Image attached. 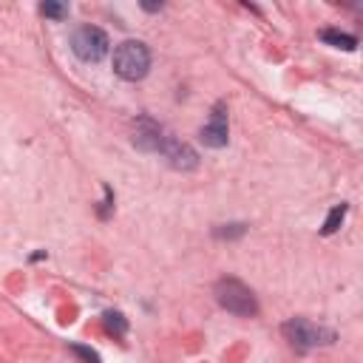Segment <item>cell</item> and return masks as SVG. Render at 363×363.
<instances>
[{"mask_svg": "<svg viewBox=\"0 0 363 363\" xmlns=\"http://www.w3.org/2000/svg\"><path fill=\"white\" fill-rule=\"evenodd\" d=\"M113 71L116 77L136 82L150 71V48L139 40H125L113 51Z\"/></svg>", "mask_w": 363, "mask_h": 363, "instance_id": "obj_1", "label": "cell"}, {"mask_svg": "<svg viewBox=\"0 0 363 363\" xmlns=\"http://www.w3.org/2000/svg\"><path fill=\"white\" fill-rule=\"evenodd\" d=\"M216 301L221 309L238 315V318H252L258 315V301L252 295V289L247 284H241L238 278H221L216 284Z\"/></svg>", "mask_w": 363, "mask_h": 363, "instance_id": "obj_2", "label": "cell"}, {"mask_svg": "<svg viewBox=\"0 0 363 363\" xmlns=\"http://www.w3.org/2000/svg\"><path fill=\"white\" fill-rule=\"evenodd\" d=\"M281 332H284V337L292 343V349H298V352H309V349H315V346H329V343H335V332H332V329L318 326V323H312V320H306V318H289V320L281 326Z\"/></svg>", "mask_w": 363, "mask_h": 363, "instance_id": "obj_3", "label": "cell"}, {"mask_svg": "<svg viewBox=\"0 0 363 363\" xmlns=\"http://www.w3.org/2000/svg\"><path fill=\"white\" fill-rule=\"evenodd\" d=\"M108 48H111V40L102 28L96 26H79L71 37V51L82 60V62H99L108 57Z\"/></svg>", "mask_w": 363, "mask_h": 363, "instance_id": "obj_4", "label": "cell"}, {"mask_svg": "<svg viewBox=\"0 0 363 363\" xmlns=\"http://www.w3.org/2000/svg\"><path fill=\"white\" fill-rule=\"evenodd\" d=\"M164 139H167L164 128H162L159 122H153L150 116H139V119L133 122V145H136L139 150H145V153H159L162 145H164Z\"/></svg>", "mask_w": 363, "mask_h": 363, "instance_id": "obj_5", "label": "cell"}, {"mask_svg": "<svg viewBox=\"0 0 363 363\" xmlns=\"http://www.w3.org/2000/svg\"><path fill=\"white\" fill-rule=\"evenodd\" d=\"M199 139H201L207 147H224V145H227L230 130H227V105H224V102H216V105H213L210 122L199 130Z\"/></svg>", "mask_w": 363, "mask_h": 363, "instance_id": "obj_6", "label": "cell"}, {"mask_svg": "<svg viewBox=\"0 0 363 363\" xmlns=\"http://www.w3.org/2000/svg\"><path fill=\"white\" fill-rule=\"evenodd\" d=\"M159 153L167 159V164H170L173 170H193V167H199V153H196L190 145L179 142V139H170V136H167Z\"/></svg>", "mask_w": 363, "mask_h": 363, "instance_id": "obj_7", "label": "cell"}, {"mask_svg": "<svg viewBox=\"0 0 363 363\" xmlns=\"http://www.w3.org/2000/svg\"><path fill=\"white\" fill-rule=\"evenodd\" d=\"M320 40L326 45H335V48H343V51H354L357 48V37L346 34V31H337V28H326L320 31Z\"/></svg>", "mask_w": 363, "mask_h": 363, "instance_id": "obj_8", "label": "cell"}, {"mask_svg": "<svg viewBox=\"0 0 363 363\" xmlns=\"http://www.w3.org/2000/svg\"><path fill=\"white\" fill-rule=\"evenodd\" d=\"M346 210H349V204H335L332 210H329V216H326V221H323V227H320V233L323 235H332V233H337V227L343 224V218H346Z\"/></svg>", "mask_w": 363, "mask_h": 363, "instance_id": "obj_9", "label": "cell"}, {"mask_svg": "<svg viewBox=\"0 0 363 363\" xmlns=\"http://www.w3.org/2000/svg\"><path fill=\"white\" fill-rule=\"evenodd\" d=\"M105 326H108V332H113V335H125L128 320L122 318V312H105Z\"/></svg>", "mask_w": 363, "mask_h": 363, "instance_id": "obj_10", "label": "cell"}, {"mask_svg": "<svg viewBox=\"0 0 363 363\" xmlns=\"http://www.w3.org/2000/svg\"><path fill=\"white\" fill-rule=\"evenodd\" d=\"M40 11H43L45 17H54V20H65V17H68V6H65V3H43Z\"/></svg>", "mask_w": 363, "mask_h": 363, "instance_id": "obj_11", "label": "cell"}, {"mask_svg": "<svg viewBox=\"0 0 363 363\" xmlns=\"http://www.w3.org/2000/svg\"><path fill=\"white\" fill-rule=\"evenodd\" d=\"M244 224H221V227H216L213 233H216V238H238V235H244Z\"/></svg>", "mask_w": 363, "mask_h": 363, "instance_id": "obj_12", "label": "cell"}, {"mask_svg": "<svg viewBox=\"0 0 363 363\" xmlns=\"http://www.w3.org/2000/svg\"><path fill=\"white\" fill-rule=\"evenodd\" d=\"M71 352H74L77 357H82L85 363H99V354H96L94 349H88V346H79V343H74V346H71Z\"/></svg>", "mask_w": 363, "mask_h": 363, "instance_id": "obj_13", "label": "cell"}, {"mask_svg": "<svg viewBox=\"0 0 363 363\" xmlns=\"http://www.w3.org/2000/svg\"><path fill=\"white\" fill-rule=\"evenodd\" d=\"M142 9H145V11H159L162 3H142Z\"/></svg>", "mask_w": 363, "mask_h": 363, "instance_id": "obj_14", "label": "cell"}]
</instances>
